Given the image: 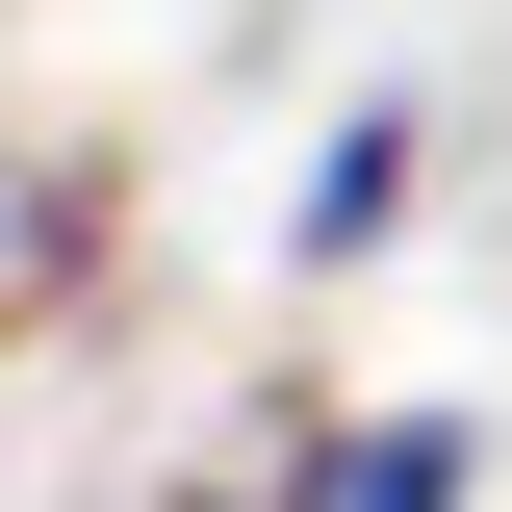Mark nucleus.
Here are the masks:
<instances>
[{
  "label": "nucleus",
  "instance_id": "1",
  "mask_svg": "<svg viewBox=\"0 0 512 512\" xmlns=\"http://www.w3.org/2000/svg\"><path fill=\"white\" fill-rule=\"evenodd\" d=\"M103 205H128V180H103V128H52V180H26V308H77V256H103Z\"/></svg>",
  "mask_w": 512,
  "mask_h": 512
},
{
  "label": "nucleus",
  "instance_id": "2",
  "mask_svg": "<svg viewBox=\"0 0 512 512\" xmlns=\"http://www.w3.org/2000/svg\"><path fill=\"white\" fill-rule=\"evenodd\" d=\"M384 231H410V128H333L308 154V256H384Z\"/></svg>",
  "mask_w": 512,
  "mask_h": 512
},
{
  "label": "nucleus",
  "instance_id": "3",
  "mask_svg": "<svg viewBox=\"0 0 512 512\" xmlns=\"http://www.w3.org/2000/svg\"><path fill=\"white\" fill-rule=\"evenodd\" d=\"M333 512H461V410H384V436H333Z\"/></svg>",
  "mask_w": 512,
  "mask_h": 512
},
{
  "label": "nucleus",
  "instance_id": "4",
  "mask_svg": "<svg viewBox=\"0 0 512 512\" xmlns=\"http://www.w3.org/2000/svg\"><path fill=\"white\" fill-rule=\"evenodd\" d=\"M180 512H333V436H308V410H256V436H231V461H205V487H180Z\"/></svg>",
  "mask_w": 512,
  "mask_h": 512
}]
</instances>
